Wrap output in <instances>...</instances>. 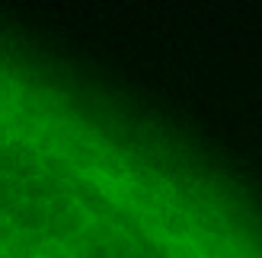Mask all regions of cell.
Instances as JSON below:
<instances>
[{"label":"cell","instance_id":"obj_5","mask_svg":"<svg viewBox=\"0 0 262 258\" xmlns=\"http://www.w3.org/2000/svg\"><path fill=\"white\" fill-rule=\"evenodd\" d=\"M26 198H29L32 204H38L42 198H48V191H45V185L38 182V178H29V182H26Z\"/></svg>","mask_w":262,"mask_h":258},{"label":"cell","instance_id":"obj_2","mask_svg":"<svg viewBox=\"0 0 262 258\" xmlns=\"http://www.w3.org/2000/svg\"><path fill=\"white\" fill-rule=\"evenodd\" d=\"M10 217L23 229H42L48 223V208H45V204H23V208L10 211Z\"/></svg>","mask_w":262,"mask_h":258},{"label":"cell","instance_id":"obj_1","mask_svg":"<svg viewBox=\"0 0 262 258\" xmlns=\"http://www.w3.org/2000/svg\"><path fill=\"white\" fill-rule=\"evenodd\" d=\"M45 226H51V236L55 239H71V236H77L80 229L86 226V211H80L74 204V208L68 211V214H61V217H48V223Z\"/></svg>","mask_w":262,"mask_h":258},{"label":"cell","instance_id":"obj_6","mask_svg":"<svg viewBox=\"0 0 262 258\" xmlns=\"http://www.w3.org/2000/svg\"><path fill=\"white\" fill-rule=\"evenodd\" d=\"M86 258H112V255H109V246L96 242V246H90V249H86Z\"/></svg>","mask_w":262,"mask_h":258},{"label":"cell","instance_id":"obj_7","mask_svg":"<svg viewBox=\"0 0 262 258\" xmlns=\"http://www.w3.org/2000/svg\"><path fill=\"white\" fill-rule=\"evenodd\" d=\"M10 236H13V226L0 223V246H4V242H10Z\"/></svg>","mask_w":262,"mask_h":258},{"label":"cell","instance_id":"obj_4","mask_svg":"<svg viewBox=\"0 0 262 258\" xmlns=\"http://www.w3.org/2000/svg\"><path fill=\"white\" fill-rule=\"evenodd\" d=\"M186 226H189V220H186L182 214H176V211L166 214V233H169V236H176V239L186 236Z\"/></svg>","mask_w":262,"mask_h":258},{"label":"cell","instance_id":"obj_8","mask_svg":"<svg viewBox=\"0 0 262 258\" xmlns=\"http://www.w3.org/2000/svg\"><path fill=\"white\" fill-rule=\"evenodd\" d=\"M0 258H13V255H4V252H0Z\"/></svg>","mask_w":262,"mask_h":258},{"label":"cell","instance_id":"obj_3","mask_svg":"<svg viewBox=\"0 0 262 258\" xmlns=\"http://www.w3.org/2000/svg\"><path fill=\"white\" fill-rule=\"evenodd\" d=\"M19 163V144H7L0 147V172H13Z\"/></svg>","mask_w":262,"mask_h":258}]
</instances>
